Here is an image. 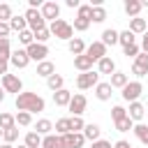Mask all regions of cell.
<instances>
[{
    "label": "cell",
    "mask_w": 148,
    "mask_h": 148,
    "mask_svg": "<svg viewBox=\"0 0 148 148\" xmlns=\"http://www.w3.org/2000/svg\"><path fill=\"white\" fill-rule=\"evenodd\" d=\"M2 139H5V143H14V141H18V127H12V130H5V134H2Z\"/></svg>",
    "instance_id": "cell-44"
},
{
    "label": "cell",
    "mask_w": 148,
    "mask_h": 148,
    "mask_svg": "<svg viewBox=\"0 0 148 148\" xmlns=\"http://www.w3.org/2000/svg\"><path fill=\"white\" fill-rule=\"evenodd\" d=\"M97 72H99V74H113V72H116V62H113V58H111V56L102 58V60L97 62Z\"/></svg>",
    "instance_id": "cell-22"
},
{
    "label": "cell",
    "mask_w": 148,
    "mask_h": 148,
    "mask_svg": "<svg viewBox=\"0 0 148 148\" xmlns=\"http://www.w3.org/2000/svg\"><path fill=\"white\" fill-rule=\"evenodd\" d=\"M90 14H92V5H81V7L76 9V18H86V21H90Z\"/></svg>",
    "instance_id": "cell-43"
},
{
    "label": "cell",
    "mask_w": 148,
    "mask_h": 148,
    "mask_svg": "<svg viewBox=\"0 0 148 148\" xmlns=\"http://www.w3.org/2000/svg\"><path fill=\"white\" fill-rule=\"evenodd\" d=\"M49 39H51V30H49V28H42V30L35 32V42H37V44H46Z\"/></svg>",
    "instance_id": "cell-42"
},
{
    "label": "cell",
    "mask_w": 148,
    "mask_h": 148,
    "mask_svg": "<svg viewBox=\"0 0 148 148\" xmlns=\"http://www.w3.org/2000/svg\"><path fill=\"white\" fill-rule=\"evenodd\" d=\"M39 12H42V16H44L46 21H51V23L60 18V5H58V2H53V0H49V2H44Z\"/></svg>",
    "instance_id": "cell-9"
},
{
    "label": "cell",
    "mask_w": 148,
    "mask_h": 148,
    "mask_svg": "<svg viewBox=\"0 0 148 148\" xmlns=\"http://www.w3.org/2000/svg\"><path fill=\"white\" fill-rule=\"evenodd\" d=\"M0 148H14L12 143H0Z\"/></svg>",
    "instance_id": "cell-55"
},
{
    "label": "cell",
    "mask_w": 148,
    "mask_h": 148,
    "mask_svg": "<svg viewBox=\"0 0 148 148\" xmlns=\"http://www.w3.org/2000/svg\"><path fill=\"white\" fill-rule=\"evenodd\" d=\"M125 116H127V109H123V106H113V109H111V118H113V123L120 120V118H125Z\"/></svg>",
    "instance_id": "cell-46"
},
{
    "label": "cell",
    "mask_w": 148,
    "mask_h": 148,
    "mask_svg": "<svg viewBox=\"0 0 148 148\" xmlns=\"http://www.w3.org/2000/svg\"><path fill=\"white\" fill-rule=\"evenodd\" d=\"M51 130H53V123H51L49 118H39V120L35 123V132H37V134H42V136L51 134Z\"/></svg>",
    "instance_id": "cell-28"
},
{
    "label": "cell",
    "mask_w": 148,
    "mask_h": 148,
    "mask_svg": "<svg viewBox=\"0 0 148 148\" xmlns=\"http://www.w3.org/2000/svg\"><path fill=\"white\" fill-rule=\"evenodd\" d=\"M99 134H102L99 125H95V123H86V127H83V136H86V141L95 143V141H99V139H102Z\"/></svg>",
    "instance_id": "cell-14"
},
{
    "label": "cell",
    "mask_w": 148,
    "mask_h": 148,
    "mask_svg": "<svg viewBox=\"0 0 148 148\" xmlns=\"http://www.w3.org/2000/svg\"><path fill=\"white\" fill-rule=\"evenodd\" d=\"M125 14L130 16V18H136L139 16V12L143 9V5H141V0H125Z\"/></svg>",
    "instance_id": "cell-18"
},
{
    "label": "cell",
    "mask_w": 148,
    "mask_h": 148,
    "mask_svg": "<svg viewBox=\"0 0 148 148\" xmlns=\"http://www.w3.org/2000/svg\"><path fill=\"white\" fill-rule=\"evenodd\" d=\"M18 148H28V146H18Z\"/></svg>",
    "instance_id": "cell-57"
},
{
    "label": "cell",
    "mask_w": 148,
    "mask_h": 148,
    "mask_svg": "<svg viewBox=\"0 0 148 148\" xmlns=\"http://www.w3.org/2000/svg\"><path fill=\"white\" fill-rule=\"evenodd\" d=\"M0 74H9V60H0Z\"/></svg>",
    "instance_id": "cell-51"
},
{
    "label": "cell",
    "mask_w": 148,
    "mask_h": 148,
    "mask_svg": "<svg viewBox=\"0 0 148 148\" xmlns=\"http://www.w3.org/2000/svg\"><path fill=\"white\" fill-rule=\"evenodd\" d=\"M12 58V44H9V37L0 39V60H9Z\"/></svg>",
    "instance_id": "cell-37"
},
{
    "label": "cell",
    "mask_w": 148,
    "mask_h": 148,
    "mask_svg": "<svg viewBox=\"0 0 148 148\" xmlns=\"http://www.w3.org/2000/svg\"><path fill=\"white\" fill-rule=\"evenodd\" d=\"M69 102H72V92H69L67 88L53 92V104H56V106H69Z\"/></svg>",
    "instance_id": "cell-20"
},
{
    "label": "cell",
    "mask_w": 148,
    "mask_h": 148,
    "mask_svg": "<svg viewBox=\"0 0 148 148\" xmlns=\"http://www.w3.org/2000/svg\"><path fill=\"white\" fill-rule=\"evenodd\" d=\"M16 109L18 111H28V113H39L46 109V102L37 95V92H21L16 95Z\"/></svg>",
    "instance_id": "cell-1"
},
{
    "label": "cell",
    "mask_w": 148,
    "mask_h": 148,
    "mask_svg": "<svg viewBox=\"0 0 148 148\" xmlns=\"http://www.w3.org/2000/svg\"><path fill=\"white\" fill-rule=\"evenodd\" d=\"M37 76H44V79H49V76H53L56 74V65L51 62V60H44V62H39L37 65V72H35Z\"/></svg>",
    "instance_id": "cell-23"
},
{
    "label": "cell",
    "mask_w": 148,
    "mask_h": 148,
    "mask_svg": "<svg viewBox=\"0 0 148 148\" xmlns=\"http://www.w3.org/2000/svg\"><path fill=\"white\" fill-rule=\"evenodd\" d=\"M92 65H95V62H92V60H90V58H88L86 53H83V56H76V58H74V67H76V69H79L81 74H83V72H92Z\"/></svg>",
    "instance_id": "cell-19"
},
{
    "label": "cell",
    "mask_w": 148,
    "mask_h": 148,
    "mask_svg": "<svg viewBox=\"0 0 148 148\" xmlns=\"http://www.w3.org/2000/svg\"><path fill=\"white\" fill-rule=\"evenodd\" d=\"M141 92H143V86H141V81H130L125 88H123V99L125 102H139V97H141Z\"/></svg>",
    "instance_id": "cell-4"
},
{
    "label": "cell",
    "mask_w": 148,
    "mask_h": 148,
    "mask_svg": "<svg viewBox=\"0 0 148 148\" xmlns=\"http://www.w3.org/2000/svg\"><path fill=\"white\" fill-rule=\"evenodd\" d=\"M132 132L136 134V139H139L143 146H148V125L139 123V125H134V130H132Z\"/></svg>",
    "instance_id": "cell-34"
},
{
    "label": "cell",
    "mask_w": 148,
    "mask_h": 148,
    "mask_svg": "<svg viewBox=\"0 0 148 148\" xmlns=\"http://www.w3.org/2000/svg\"><path fill=\"white\" fill-rule=\"evenodd\" d=\"M12 16H14V12H12V5L2 2V5H0V21H2V23H9V21H12Z\"/></svg>",
    "instance_id": "cell-41"
},
{
    "label": "cell",
    "mask_w": 148,
    "mask_h": 148,
    "mask_svg": "<svg viewBox=\"0 0 148 148\" xmlns=\"http://www.w3.org/2000/svg\"><path fill=\"white\" fill-rule=\"evenodd\" d=\"M62 143H65V148H83L86 136H83V132H69L62 136Z\"/></svg>",
    "instance_id": "cell-13"
},
{
    "label": "cell",
    "mask_w": 148,
    "mask_h": 148,
    "mask_svg": "<svg viewBox=\"0 0 148 148\" xmlns=\"http://www.w3.org/2000/svg\"><path fill=\"white\" fill-rule=\"evenodd\" d=\"M16 125H21V127L32 125V113H28V111H18V113H16Z\"/></svg>",
    "instance_id": "cell-39"
},
{
    "label": "cell",
    "mask_w": 148,
    "mask_h": 148,
    "mask_svg": "<svg viewBox=\"0 0 148 148\" xmlns=\"http://www.w3.org/2000/svg\"><path fill=\"white\" fill-rule=\"evenodd\" d=\"M113 148H132V143H130V141H125V139H120V141H116V143H113Z\"/></svg>",
    "instance_id": "cell-52"
},
{
    "label": "cell",
    "mask_w": 148,
    "mask_h": 148,
    "mask_svg": "<svg viewBox=\"0 0 148 148\" xmlns=\"http://www.w3.org/2000/svg\"><path fill=\"white\" fill-rule=\"evenodd\" d=\"M123 53H125L127 58H136V56L141 53V46H139V44H132V46H127V49H123Z\"/></svg>",
    "instance_id": "cell-45"
},
{
    "label": "cell",
    "mask_w": 148,
    "mask_h": 148,
    "mask_svg": "<svg viewBox=\"0 0 148 148\" xmlns=\"http://www.w3.org/2000/svg\"><path fill=\"white\" fill-rule=\"evenodd\" d=\"M88 28H90V21H86V18H74V30L83 32V30H88Z\"/></svg>",
    "instance_id": "cell-47"
},
{
    "label": "cell",
    "mask_w": 148,
    "mask_h": 148,
    "mask_svg": "<svg viewBox=\"0 0 148 148\" xmlns=\"http://www.w3.org/2000/svg\"><path fill=\"white\" fill-rule=\"evenodd\" d=\"M0 86L5 88V92H16V95L23 92V81H21L16 74H5L2 81H0Z\"/></svg>",
    "instance_id": "cell-6"
},
{
    "label": "cell",
    "mask_w": 148,
    "mask_h": 148,
    "mask_svg": "<svg viewBox=\"0 0 148 148\" xmlns=\"http://www.w3.org/2000/svg\"><path fill=\"white\" fill-rule=\"evenodd\" d=\"M130 32H134V35H143L146 30H148V21L146 18H141V16H136V18H130V28H127Z\"/></svg>",
    "instance_id": "cell-15"
},
{
    "label": "cell",
    "mask_w": 148,
    "mask_h": 148,
    "mask_svg": "<svg viewBox=\"0 0 148 148\" xmlns=\"http://www.w3.org/2000/svg\"><path fill=\"white\" fill-rule=\"evenodd\" d=\"M23 16H25L28 28H30L32 32H37V30H42V28H49V25H46V18L42 16V12H39V9H30V7H28V12H25Z\"/></svg>",
    "instance_id": "cell-3"
},
{
    "label": "cell",
    "mask_w": 148,
    "mask_h": 148,
    "mask_svg": "<svg viewBox=\"0 0 148 148\" xmlns=\"http://www.w3.org/2000/svg\"><path fill=\"white\" fill-rule=\"evenodd\" d=\"M46 86H49V90L58 92V90H62V88H65V79H62L60 74H53V76H49V79H46Z\"/></svg>",
    "instance_id": "cell-29"
},
{
    "label": "cell",
    "mask_w": 148,
    "mask_h": 148,
    "mask_svg": "<svg viewBox=\"0 0 148 148\" xmlns=\"http://www.w3.org/2000/svg\"><path fill=\"white\" fill-rule=\"evenodd\" d=\"M9 28H12V30H16V32H23V30H28V21H25V16H12V21H9Z\"/></svg>",
    "instance_id": "cell-32"
},
{
    "label": "cell",
    "mask_w": 148,
    "mask_h": 148,
    "mask_svg": "<svg viewBox=\"0 0 148 148\" xmlns=\"http://www.w3.org/2000/svg\"><path fill=\"white\" fill-rule=\"evenodd\" d=\"M109 83H111V88H120V90H123V88L130 83V79H127L125 72H118V69H116V72L111 74V81H109Z\"/></svg>",
    "instance_id": "cell-24"
},
{
    "label": "cell",
    "mask_w": 148,
    "mask_h": 148,
    "mask_svg": "<svg viewBox=\"0 0 148 148\" xmlns=\"http://www.w3.org/2000/svg\"><path fill=\"white\" fill-rule=\"evenodd\" d=\"M143 113H146V106H143L141 102H132V104H130V109H127V116H130L134 123H141Z\"/></svg>",
    "instance_id": "cell-17"
},
{
    "label": "cell",
    "mask_w": 148,
    "mask_h": 148,
    "mask_svg": "<svg viewBox=\"0 0 148 148\" xmlns=\"http://www.w3.org/2000/svg\"><path fill=\"white\" fill-rule=\"evenodd\" d=\"M113 125H116V130H118V132H130V130H134V120H132L130 116H125V118L116 120Z\"/></svg>",
    "instance_id": "cell-36"
},
{
    "label": "cell",
    "mask_w": 148,
    "mask_h": 148,
    "mask_svg": "<svg viewBox=\"0 0 148 148\" xmlns=\"http://www.w3.org/2000/svg\"><path fill=\"white\" fill-rule=\"evenodd\" d=\"M25 51H28V58H30V60H35L37 65H39V62H44V60H46V56H49V46H46V44H37V42H35V44H30Z\"/></svg>",
    "instance_id": "cell-8"
},
{
    "label": "cell",
    "mask_w": 148,
    "mask_h": 148,
    "mask_svg": "<svg viewBox=\"0 0 148 148\" xmlns=\"http://www.w3.org/2000/svg\"><path fill=\"white\" fill-rule=\"evenodd\" d=\"M118 44H120L123 49H127V46L136 44V35H134V32H130V30H123V32H120V37H118Z\"/></svg>",
    "instance_id": "cell-30"
},
{
    "label": "cell",
    "mask_w": 148,
    "mask_h": 148,
    "mask_svg": "<svg viewBox=\"0 0 148 148\" xmlns=\"http://www.w3.org/2000/svg\"><path fill=\"white\" fill-rule=\"evenodd\" d=\"M132 74L139 76V79L148 74V53H139V56L134 58V62H132Z\"/></svg>",
    "instance_id": "cell-12"
},
{
    "label": "cell",
    "mask_w": 148,
    "mask_h": 148,
    "mask_svg": "<svg viewBox=\"0 0 148 148\" xmlns=\"http://www.w3.org/2000/svg\"><path fill=\"white\" fill-rule=\"evenodd\" d=\"M2 134H5V132H2V130H0V139H2Z\"/></svg>",
    "instance_id": "cell-56"
},
{
    "label": "cell",
    "mask_w": 148,
    "mask_h": 148,
    "mask_svg": "<svg viewBox=\"0 0 148 148\" xmlns=\"http://www.w3.org/2000/svg\"><path fill=\"white\" fill-rule=\"evenodd\" d=\"M111 83H97L95 86V97L99 99V102H106V99H111Z\"/></svg>",
    "instance_id": "cell-25"
},
{
    "label": "cell",
    "mask_w": 148,
    "mask_h": 148,
    "mask_svg": "<svg viewBox=\"0 0 148 148\" xmlns=\"http://www.w3.org/2000/svg\"><path fill=\"white\" fill-rule=\"evenodd\" d=\"M139 46H141V53H148V30L141 35V44Z\"/></svg>",
    "instance_id": "cell-49"
},
{
    "label": "cell",
    "mask_w": 148,
    "mask_h": 148,
    "mask_svg": "<svg viewBox=\"0 0 148 148\" xmlns=\"http://www.w3.org/2000/svg\"><path fill=\"white\" fill-rule=\"evenodd\" d=\"M2 99H5V88L0 86V102H2Z\"/></svg>",
    "instance_id": "cell-54"
},
{
    "label": "cell",
    "mask_w": 148,
    "mask_h": 148,
    "mask_svg": "<svg viewBox=\"0 0 148 148\" xmlns=\"http://www.w3.org/2000/svg\"><path fill=\"white\" fill-rule=\"evenodd\" d=\"M67 49H69V53L76 58V56H83L88 46L83 44V39H81V37H74V39H69V42H67Z\"/></svg>",
    "instance_id": "cell-16"
},
{
    "label": "cell",
    "mask_w": 148,
    "mask_h": 148,
    "mask_svg": "<svg viewBox=\"0 0 148 148\" xmlns=\"http://www.w3.org/2000/svg\"><path fill=\"white\" fill-rule=\"evenodd\" d=\"M86 56H88L92 62H99L102 58H106V46H104L102 42H92V44H88Z\"/></svg>",
    "instance_id": "cell-10"
},
{
    "label": "cell",
    "mask_w": 148,
    "mask_h": 148,
    "mask_svg": "<svg viewBox=\"0 0 148 148\" xmlns=\"http://www.w3.org/2000/svg\"><path fill=\"white\" fill-rule=\"evenodd\" d=\"M86 106H88L86 95L74 92V95H72V102H69V106H67V111H69L72 116H83V113H86Z\"/></svg>",
    "instance_id": "cell-7"
},
{
    "label": "cell",
    "mask_w": 148,
    "mask_h": 148,
    "mask_svg": "<svg viewBox=\"0 0 148 148\" xmlns=\"http://www.w3.org/2000/svg\"><path fill=\"white\" fill-rule=\"evenodd\" d=\"M90 148H113V146H111V141H106V139H99V141H95Z\"/></svg>",
    "instance_id": "cell-50"
},
{
    "label": "cell",
    "mask_w": 148,
    "mask_h": 148,
    "mask_svg": "<svg viewBox=\"0 0 148 148\" xmlns=\"http://www.w3.org/2000/svg\"><path fill=\"white\" fill-rule=\"evenodd\" d=\"M146 21H148V18H146Z\"/></svg>",
    "instance_id": "cell-58"
},
{
    "label": "cell",
    "mask_w": 148,
    "mask_h": 148,
    "mask_svg": "<svg viewBox=\"0 0 148 148\" xmlns=\"http://www.w3.org/2000/svg\"><path fill=\"white\" fill-rule=\"evenodd\" d=\"M12 127H16V116H12V113H0V130L5 132V130H12Z\"/></svg>",
    "instance_id": "cell-31"
},
{
    "label": "cell",
    "mask_w": 148,
    "mask_h": 148,
    "mask_svg": "<svg viewBox=\"0 0 148 148\" xmlns=\"http://www.w3.org/2000/svg\"><path fill=\"white\" fill-rule=\"evenodd\" d=\"M53 127H56V134H58V136H65V134L72 132V130H69V118H58Z\"/></svg>",
    "instance_id": "cell-33"
},
{
    "label": "cell",
    "mask_w": 148,
    "mask_h": 148,
    "mask_svg": "<svg viewBox=\"0 0 148 148\" xmlns=\"http://www.w3.org/2000/svg\"><path fill=\"white\" fill-rule=\"evenodd\" d=\"M65 5L69 7V9H79L81 5H79V0H65Z\"/></svg>",
    "instance_id": "cell-53"
},
{
    "label": "cell",
    "mask_w": 148,
    "mask_h": 148,
    "mask_svg": "<svg viewBox=\"0 0 148 148\" xmlns=\"http://www.w3.org/2000/svg\"><path fill=\"white\" fill-rule=\"evenodd\" d=\"M42 148H65L62 136H58V134H46V136L42 139Z\"/></svg>",
    "instance_id": "cell-27"
},
{
    "label": "cell",
    "mask_w": 148,
    "mask_h": 148,
    "mask_svg": "<svg viewBox=\"0 0 148 148\" xmlns=\"http://www.w3.org/2000/svg\"><path fill=\"white\" fill-rule=\"evenodd\" d=\"M99 83V72H83V74H79L76 76V86H79V90H88V88H95Z\"/></svg>",
    "instance_id": "cell-5"
},
{
    "label": "cell",
    "mask_w": 148,
    "mask_h": 148,
    "mask_svg": "<svg viewBox=\"0 0 148 148\" xmlns=\"http://www.w3.org/2000/svg\"><path fill=\"white\" fill-rule=\"evenodd\" d=\"M42 139H44V136L32 130V132H28V134L23 136V146H28V148H42Z\"/></svg>",
    "instance_id": "cell-26"
},
{
    "label": "cell",
    "mask_w": 148,
    "mask_h": 148,
    "mask_svg": "<svg viewBox=\"0 0 148 148\" xmlns=\"http://www.w3.org/2000/svg\"><path fill=\"white\" fill-rule=\"evenodd\" d=\"M9 65H12V67H16V69H23V67H28V65H30L28 51H25V49H16V51H12Z\"/></svg>",
    "instance_id": "cell-11"
},
{
    "label": "cell",
    "mask_w": 148,
    "mask_h": 148,
    "mask_svg": "<svg viewBox=\"0 0 148 148\" xmlns=\"http://www.w3.org/2000/svg\"><path fill=\"white\" fill-rule=\"evenodd\" d=\"M118 37H120V32L118 30H113V28H106L104 32H102V44L104 46H113V44H118Z\"/></svg>",
    "instance_id": "cell-21"
},
{
    "label": "cell",
    "mask_w": 148,
    "mask_h": 148,
    "mask_svg": "<svg viewBox=\"0 0 148 148\" xmlns=\"http://www.w3.org/2000/svg\"><path fill=\"white\" fill-rule=\"evenodd\" d=\"M18 42L28 49L30 44H35V32H32L30 28H28V30H23V32H18Z\"/></svg>",
    "instance_id": "cell-38"
},
{
    "label": "cell",
    "mask_w": 148,
    "mask_h": 148,
    "mask_svg": "<svg viewBox=\"0 0 148 148\" xmlns=\"http://www.w3.org/2000/svg\"><path fill=\"white\" fill-rule=\"evenodd\" d=\"M9 32H12V28H9V23H2V21H0V39H5V37L9 35Z\"/></svg>",
    "instance_id": "cell-48"
},
{
    "label": "cell",
    "mask_w": 148,
    "mask_h": 148,
    "mask_svg": "<svg viewBox=\"0 0 148 148\" xmlns=\"http://www.w3.org/2000/svg\"><path fill=\"white\" fill-rule=\"evenodd\" d=\"M106 21V9L99 5V7H92V14H90V23H104Z\"/></svg>",
    "instance_id": "cell-35"
},
{
    "label": "cell",
    "mask_w": 148,
    "mask_h": 148,
    "mask_svg": "<svg viewBox=\"0 0 148 148\" xmlns=\"http://www.w3.org/2000/svg\"><path fill=\"white\" fill-rule=\"evenodd\" d=\"M83 127H86V123L81 116H69V130L72 132H83Z\"/></svg>",
    "instance_id": "cell-40"
},
{
    "label": "cell",
    "mask_w": 148,
    "mask_h": 148,
    "mask_svg": "<svg viewBox=\"0 0 148 148\" xmlns=\"http://www.w3.org/2000/svg\"><path fill=\"white\" fill-rule=\"evenodd\" d=\"M49 30H51V37H58V39H65V42L74 39V25L67 23L65 18H58V21L49 23Z\"/></svg>",
    "instance_id": "cell-2"
}]
</instances>
